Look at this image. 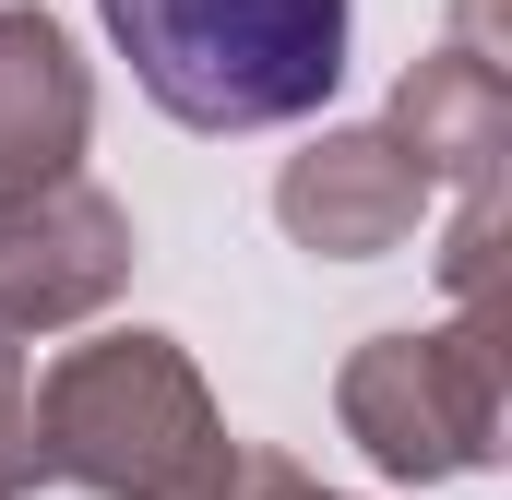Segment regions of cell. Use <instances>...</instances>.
<instances>
[{
    "instance_id": "1",
    "label": "cell",
    "mask_w": 512,
    "mask_h": 500,
    "mask_svg": "<svg viewBox=\"0 0 512 500\" xmlns=\"http://www.w3.org/2000/svg\"><path fill=\"white\" fill-rule=\"evenodd\" d=\"M179 131H286L346 84L358 0H96Z\"/></svg>"
},
{
    "instance_id": "2",
    "label": "cell",
    "mask_w": 512,
    "mask_h": 500,
    "mask_svg": "<svg viewBox=\"0 0 512 500\" xmlns=\"http://www.w3.org/2000/svg\"><path fill=\"white\" fill-rule=\"evenodd\" d=\"M36 453H48V477H72L96 500H203L239 441H227L215 393L191 370V346L131 322V334H84V346L48 358Z\"/></svg>"
},
{
    "instance_id": "3",
    "label": "cell",
    "mask_w": 512,
    "mask_h": 500,
    "mask_svg": "<svg viewBox=\"0 0 512 500\" xmlns=\"http://www.w3.org/2000/svg\"><path fill=\"white\" fill-rule=\"evenodd\" d=\"M334 417L382 477H489L501 465V310H453L429 334H370L334 370Z\"/></svg>"
},
{
    "instance_id": "4",
    "label": "cell",
    "mask_w": 512,
    "mask_h": 500,
    "mask_svg": "<svg viewBox=\"0 0 512 500\" xmlns=\"http://www.w3.org/2000/svg\"><path fill=\"white\" fill-rule=\"evenodd\" d=\"M131 215L72 167L36 191H0V322L12 334H72L131 286Z\"/></svg>"
},
{
    "instance_id": "5",
    "label": "cell",
    "mask_w": 512,
    "mask_h": 500,
    "mask_svg": "<svg viewBox=\"0 0 512 500\" xmlns=\"http://www.w3.org/2000/svg\"><path fill=\"white\" fill-rule=\"evenodd\" d=\"M429 191H441V179H429L382 120H370V131H322L310 155H286L274 227H286L298 250H322V262H382V250L417 239Z\"/></svg>"
},
{
    "instance_id": "6",
    "label": "cell",
    "mask_w": 512,
    "mask_h": 500,
    "mask_svg": "<svg viewBox=\"0 0 512 500\" xmlns=\"http://www.w3.org/2000/svg\"><path fill=\"white\" fill-rule=\"evenodd\" d=\"M84 131H96V72H84L72 24L36 0H0V191L72 179Z\"/></svg>"
},
{
    "instance_id": "7",
    "label": "cell",
    "mask_w": 512,
    "mask_h": 500,
    "mask_svg": "<svg viewBox=\"0 0 512 500\" xmlns=\"http://www.w3.org/2000/svg\"><path fill=\"white\" fill-rule=\"evenodd\" d=\"M382 131L429 167V179H453V191H512V72L477 60V48H453V36L393 84Z\"/></svg>"
},
{
    "instance_id": "8",
    "label": "cell",
    "mask_w": 512,
    "mask_h": 500,
    "mask_svg": "<svg viewBox=\"0 0 512 500\" xmlns=\"http://www.w3.org/2000/svg\"><path fill=\"white\" fill-rule=\"evenodd\" d=\"M501 239H512V203L501 191H465V215H453V239H441V286H453L465 310H501Z\"/></svg>"
},
{
    "instance_id": "9",
    "label": "cell",
    "mask_w": 512,
    "mask_h": 500,
    "mask_svg": "<svg viewBox=\"0 0 512 500\" xmlns=\"http://www.w3.org/2000/svg\"><path fill=\"white\" fill-rule=\"evenodd\" d=\"M48 477V453H36V370H24V334L0 322V500H24Z\"/></svg>"
},
{
    "instance_id": "10",
    "label": "cell",
    "mask_w": 512,
    "mask_h": 500,
    "mask_svg": "<svg viewBox=\"0 0 512 500\" xmlns=\"http://www.w3.org/2000/svg\"><path fill=\"white\" fill-rule=\"evenodd\" d=\"M298 477H310L298 453H262V441H239V453H227V477H215L203 500H286Z\"/></svg>"
},
{
    "instance_id": "11",
    "label": "cell",
    "mask_w": 512,
    "mask_h": 500,
    "mask_svg": "<svg viewBox=\"0 0 512 500\" xmlns=\"http://www.w3.org/2000/svg\"><path fill=\"white\" fill-rule=\"evenodd\" d=\"M286 500H334V489H310V477H298V489H286Z\"/></svg>"
}]
</instances>
